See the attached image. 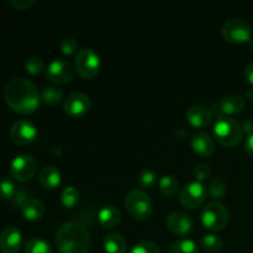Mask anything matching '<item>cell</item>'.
<instances>
[{"label": "cell", "instance_id": "37", "mask_svg": "<svg viewBox=\"0 0 253 253\" xmlns=\"http://www.w3.org/2000/svg\"><path fill=\"white\" fill-rule=\"evenodd\" d=\"M245 148H246V152L253 158V132L251 133V135H249V137L246 138Z\"/></svg>", "mask_w": 253, "mask_h": 253}, {"label": "cell", "instance_id": "16", "mask_svg": "<svg viewBox=\"0 0 253 253\" xmlns=\"http://www.w3.org/2000/svg\"><path fill=\"white\" fill-rule=\"evenodd\" d=\"M192 147L198 155L209 157L214 153L215 145L211 136L205 131H198L192 137Z\"/></svg>", "mask_w": 253, "mask_h": 253}, {"label": "cell", "instance_id": "40", "mask_svg": "<svg viewBox=\"0 0 253 253\" xmlns=\"http://www.w3.org/2000/svg\"><path fill=\"white\" fill-rule=\"evenodd\" d=\"M250 48H251L252 52H253V39L251 40V41H250Z\"/></svg>", "mask_w": 253, "mask_h": 253}, {"label": "cell", "instance_id": "15", "mask_svg": "<svg viewBox=\"0 0 253 253\" xmlns=\"http://www.w3.org/2000/svg\"><path fill=\"white\" fill-rule=\"evenodd\" d=\"M187 120L194 127H205L211 123L212 114L204 105H193L187 110Z\"/></svg>", "mask_w": 253, "mask_h": 253}, {"label": "cell", "instance_id": "8", "mask_svg": "<svg viewBox=\"0 0 253 253\" xmlns=\"http://www.w3.org/2000/svg\"><path fill=\"white\" fill-rule=\"evenodd\" d=\"M208 195V190L202 182H190L182 188L179 193V200L188 209L199 208L205 202Z\"/></svg>", "mask_w": 253, "mask_h": 253}, {"label": "cell", "instance_id": "6", "mask_svg": "<svg viewBox=\"0 0 253 253\" xmlns=\"http://www.w3.org/2000/svg\"><path fill=\"white\" fill-rule=\"evenodd\" d=\"M221 34L225 40L232 43H244L252 40V26L249 21L239 17L227 20L221 27Z\"/></svg>", "mask_w": 253, "mask_h": 253}, {"label": "cell", "instance_id": "11", "mask_svg": "<svg viewBox=\"0 0 253 253\" xmlns=\"http://www.w3.org/2000/svg\"><path fill=\"white\" fill-rule=\"evenodd\" d=\"M37 136V127L32 121L21 119L12 124L10 128V137L17 145L31 143Z\"/></svg>", "mask_w": 253, "mask_h": 253}, {"label": "cell", "instance_id": "27", "mask_svg": "<svg viewBox=\"0 0 253 253\" xmlns=\"http://www.w3.org/2000/svg\"><path fill=\"white\" fill-rule=\"evenodd\" d=\"M61 202L66 208H73L79 202V190L73 185L64 188L61 194Z\"/></svg>", "mask_w": 253, "mask_h": 253}, {"label": "cell", "instance_id": "30", "mask_svg": "<svg viewBox=\"0 0 253 253\" xmlns=\"http://www.w3.org/2000/svg\"><path fill=\"white\" fill-rule=\"evenodd\" d=\"M209 193L214 199H222L227 193L226 183L221 178H215L209 185Z\"/></svg>", "mask_w": 253, "mask_h": 253}, {"label": "cell", "instance_id": "22", "mask_svg": "<svg viewBox=\"0 0 253 253\" xmlns=\"http://www.w3.org/2000/svg\"><path fill=\"white\" fill-rule=\"evenodd\" d=\"M158 185H160L161 192L167 197H172L179 189V182L173 174L162 175L158 180Z\"/></svg>", "mask_w": 253, "mask_h": 253}, {"label": "cell", "instance_id": "28", "mask_svg": "<svg viewBox=\"0 0 253 253\" xmlns=\"http://www.w3.org/2000/svg\"><path fill=\"white\" fill-rule=\"evenodd\" d=\"M137 180L141 187L150 189V188L155 187V184L157 183V173L152 168H145L140 172Z\"/></svg>", "mask_w": 253, "mask_h": 253}, {"label": "cell", "instance_id": "18", "mask_svg": "<svg viewBox=\"0 0 253 253\" xmlns=\"http://www.w3.org/2000/svg\"><path fill=\"white\" fill-rule=\"evenodd\" d=\"M44 204L36 198H27L26 202L21 205V214L30 221L40 220L44 214Z\"/></svg>", "mask_w": 253, "mask_h": 253}, {"label": "cell", "instance_id": "19", "mask_svg": "<svg viewBox=\"0 0 253 253\" xmlns=\"http://www.w3.org/2000/svg\"><path fill=\"white\" fill-rule=\"evenodd\" d=\"M98 219L104 227L111 229L121 221V211L115 205H105L99 210Z\"/></svg>", "mask_w": 253, "mask_h": 253}, {"label": "cell", "instance_id": "36", "mask_svg": "<svg viewBox=\"0 0 253 253\" xmlns=\"http://www.w3.org/2000/svg\"><path fill=\"white\" fill-rule=\"evenodd\" d=\"M245 78L251 85H253V62H250L245 68Z\"/></svg>", "mask_w": 253, "mask_h": 253}, {"label": "cell", "instance_id": "38", "mask_svg": "<svg viewBox=\"0 0 253 253\" xmlns=\"http://www.w3.org/2000/svg\"><path fill=\"white\" fill-rule=\"evenodd\" d=\"M175 136H177V138H179V140H184V138L188 137V131L180 128V130H178L177 132H175Z\"/></svg>", "mask_w": 253, "mask_h": 253}, {"label": "cell", "instance_id": "17", "mask_svg": "<svg viewBox=\"0 0 253 253\" xmlns=\"http://www.w3.org/2000/svg\"><path fill=\"white\" fill-rule=\"evenodd\" d=\"M217 105H219V110L224 115H235V114L241 113L245 109V99L240 94H227L217 103Z\"/></svg>", "mask_w": 253, "mask_h": 253}, {"label": "cell", "instance_id": "25", "mask_svg": "<svg viewBox=\"0 0 253 253\" xmlns=\"http://www.w3.org/2000/svg\"><path fill=\"white\" fill-rule=\"evenodd\" d=\"M168 253H198V247L193 240L180 239L169 247Z\"/></svg>", "mask_w": 253, "mask_h": 253}, {"label": "cell", "instance_id": "4", "mask_svg": "<svg viewBox=\"0 0 253 253\" xmlns=\"http://www.w3.org/2000/svg\"><path fill=\"white\" fill-rule=\"evenodd\" d=\"M125 207L128 214L137 220H145L150 217L153 204L147 193L140 189H132L126 194Z\"/></svg>", "mask_w": 253, "mask_h": 253}, {"label": "cell", "instance_id": "14", "mask_svg": "<svg viewBox=\"0 0 253 253\" xmlns=\"http://www.w3.org/2000/svg\"><path fill=\"white\" fill-rule=\"evenodd\" d=\"M166 224H167V227L170 231L177 235H180V236L190 234L193 227H194L193 220L190 219L189 215L183 211L170 212L167 216Z\"/></svg>", "mask_w": 253, "mask_h": 253}, {"label": "cell", "instance_id": "34", "mask_svg": "<svg viewBox=\"0 0 253 253\" xmlns=\"http://www.w3.org/2000/svg\"><path fill=\"white\" fill-rule=\"evenodd\" d=\"M194 175L198 182L207 180L211 175V168L208 163H198L194 168Z\"/></svg>", "mask_w": 253, "mask_h": 253}, {"label": "cell", "instance_id": "39", "mask_svg": "<svg viewBox=\"0 0 253 253\" xmlns=\"http://www.w3.org/2000/svg\"><path fill=\"white\" fill-rule=\"evenodd\" d=\"M246 98L250 99V100H253V89H249L246 91Z\"/></svg>", "mask_w": 253, "mask_h": 253}, {"label": "cell", "instance_id": "23", "mask_svg": "<svg viewBox=\"0 0 253 253\" xmlns=\"http://www.w3.org/2000/svg\"><path fill=\"white\" fill-rule=\"evenodd\" d=\"M62 99H63V90L59 89L58 86L49 85L46 86V88L41 91V100L43 101L46 105H57Z\"/></svg>", "mask_w": 253, "mask_h": 253}, {"label": "cell", "instance_id": "24", "mask_svg": "<svg viewBox=\"0 0 253 253\" xmlns=\"http://www.w3.org/2000/svg\"><path fill=\"white\" fill-rule=\"evenodd\" d=\"M25 252L26 253H53L52 247L46 240L34 237L30 239L25 245Z\"/></svg>", "mask_w": 253, "mask_h": 253}, {"label": "cell", "instance_id": "29", "mask_svg": "<svg viewBox=\"0 0 253 253\" xmlns=\"http://www.w3.org/2000/svg\"><path fill=\"white\" fill-rule=\"evenodd\" d=\"M16 185L10 178H2L0 180V199L11 200L16 197Z\"/></svg>", "mask_w": 253, "mask_h": 253}, {"label": "cell", "instance_id": "21", "mask_svg": "<svg viewBox=\"0 0 253 253\" xmlns=\"http://www.w3.org/2000/svg\"><path fill=\"white\" fill-rule=\"evenodd\" d=\"M103 244L106 253H125L127 249L125 237L119 232H110L105 235Z\"/></svg>", "mask_w": 253, "mask_h": 253}, {"label": "cell", "instance_id": "1", "mask_svg": "<svg viewBox=\"0 0 253 253\" xmlns=\"http://www.w3.org/2000/svg\"><path fill=\"white\" fill-rule=\"evenodd\" d=\"M4 98L14 111L19 114H30L39 108L41 94L34 82L24 77H16L5 85Z\"/></svg>", "mask_w": 253, "mask_h": 253}, {"label": "cell", "instance_id": "32", "mask_svg": "<svg viewBox=\"0 0 253 253\" xmlns=\"http://www.w3.org/2000/svg\"><path fill=\"white\" fill-rule=\"evenodd\" d=\"M25 68H26V72L30 74H40L41 72L44 71V63L42 61V58L36 56L29 57V58L25 61Z\"/></svg>", "mask_w": 253, "mask_h": 253}, {"label": "cell", "instance_id": "33", "mask_svg": "<svg viewBox=\"0 0 253 253\" xmlns=\"http://www.w3.org/2000/svg\"><path fill=\"white\" fill-rule=\"evenodd\" d=\"M59 48L64 54H72L78 49V42L74 37H64L59 42Z\"/></svg>", "mask_w": 253, "mask_h": 253}, {"label": "cell", "instance_id": "9", "mask_svg": "<svg viewBox=\"0 0 253 253\" xmlns=\"http://www.w3.org/2000/svg\"><path fill=\"white\" fill-rule=\"evenodd\" d=\"M37 162L32 156L19 155L10 163V174L19 182H27L35 175Z\"/></svg>", "mask_w": 253, "mask_h": 253}, {"label": "cell", "instance_id": "31", "mask_svg": "<svg viewBox=\"0 0 253 253\" xmlns=\"http://www.w3.org/2000/svg\"><path fill=\"white\" fill-rule=\"evenodd\" d=\"M128 253H161L160 252V247L156 242L153 241H141L137 242L136 245H133L131 247V250L128 251Z\"/></svg>", "mask_w": 253, "mask_h": 253}, {"label": "cell", "instance_id": "7", "mask_svg": "<svg viewBox=\"0 0 253 253\" xmlns=\"http://www.w3.org/2000/svg\"><path fill=\"white\" fill-rule=\"evenodd\" d=\"M100 67V57L93 48H83L77 53L74 68L84 79H91L98 74Z\"/></svg>", "mask_w": 253, "mask_h": 253}, {"label": "cell", "instance_id": "13", "mask_svg": "<svg viewBox=\"0 0 253 253\" xmlns=\"http://www.w3.org/2000/svg\"><path fill=\"white\" fill-rule=\"evenodd\" d=\"M90 108V98L85 93L74 91L64 100V111L71 116H81Z\"/></svg>", "mask_w": 253, "mask_h": 253}, {"label": "cell", "instance_id": "10", "mask_svg": "<svg viewBox=\"0 0 253 253\" xmlns=\"http://www.w3.org/2000/svg\"><path fill=\"white\" fill-rule=\"evenodd\" d=\"M76 68L63 59H53L46 68V76L53 83L64 84L73 79Z\"/></svg>", "mask_w": 253, "mask_h": 253}, {"label": "cell", "instance_id": "2", "mask_svg": "<svg viewBox=\"0 0 253 253\" xmlns=\"http://www.w3.org/2000/svg\"><path fill=\"white\" fill-rule=\"evenodd\" d=\"M56 245L61 253H88L91 246L89 230L78 221H68L56 232Z\"/></svg>", "mask_w": 253, "mask_h": 253}, {"label": "cell", "instance_id": "5", "mask_svg": "<svg viewBox=\"0 0 253 253\" xmlns=\"http://www.w3.org/2000/svg\"><path fill=\"white\" fill-rule=\"evenodd\" d=\"M229 217L230 214L227 208L217 200L208 203L202 212L203 225L211 231H219L224 229L229 222Z\"/></svg>", "mask_w": 253, "mask_h": 253}, {"label": "cell", "instance_id": "12", "mask_svg": "<svg viewBox=\"0 0 253 253\" xmlns=\"http://www.w3.org/2000/svg\"><path fill=\"white\" fill-rule=\"evenodd\" d=\"M22 234L16 226H7L0 234L1 253H17L21 249Z\"/></svg>", "mask_w": 253, "mask_h": 253}, {"label": "cell", "instance_id": "26", "mask_svg": "<svg viewBox=\"0 0 253 253\" xmlns=\"http://www.w3.org/2000/svg\"><path fill=\"white\" fill-rule=\"evenodd\" d=\"M200 244L204 247L205 250L210 252H217L222 249V245H224V241L220 236L215 234H207L202 237L200 240Z\"/></svg>", "mask_w": 253, "mask_h": 253}, {"label": "cell", "instance_id": "35", "mask_svg": "<svg viewBox=\"0 0 253 253\" xmlns=\"http://www.w3.org/2000/svg\"><path fill=\"white\" fill-rule=\"evenodd\" d=\"M7 4L16 10H26L35 4V0H9Z\"/></svg>", "mask_w": 253, "mask_h": 253}, {"label": "cell", "instance_id": "20", "mask_svg": "<svg viewBox=\"0 0 253 253\" xmlns=\"http://www.w3.org/2000/svg\"><path fill=\"white\" fill-rule=\"evenodd\" d=\"M40 183L44 189H54L61 183V172L54 166H47L40 172Z\"/></svg>", "mask_w": 253, "mask_h": 253}, {"label": "cell", "instance_id": "3", "mask_svg": "<svg viewBox=\"0 0 253 253\" xmlns=\"http://www.w3.org/2000/svg\"><path fill=\"white\" fill-rule=\"evenodd\" d=\"M244 133V128L235 119L226 115L217 116L214 124V135L222 146L235 147L242 141Z\"/></svg>", "mask_w": 253, "mask_h": 253}]
</instances>
